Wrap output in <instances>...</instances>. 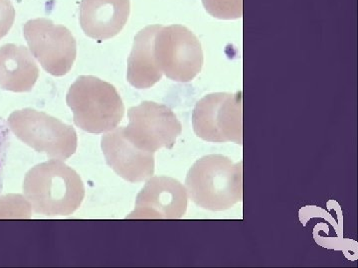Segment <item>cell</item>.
Instances as JSON below:
<instances>
[{"label":"cell","mask_w":358,"mask_h":268,"mask_svg":"<svg viewBox=\"0 0 358 268\" xmlns=\"http://www.w3.org/2000/svg\"><path fill=\"white\" fill-rule=\"evenodd\" d=\"M23 192L35 213L49 217L72 215L85 198L82 179L58 159L30 169L23 182Z\"/></svg>","instance_id":"6da1fadb"},{"label":"cell","mask_w":358,"mask_h":268,"mask_svg":"<svg viewBox=\"0 0 358 268\" xmlns=\"http://www.w3.org/2000/svg\"><path fill=\"white\" fill-rule=\"evenodd\" d=\"M185 189L190 200L204 210H229L243 199V166L221 154L197 160L188 171Z\"/></svg>","instance_id":"7a4b0ae2"},{"label":"cell","mask_w":358,"mask_h":268,"mask_svg":"<svg viewBox=\"0 0 358 268\" xmlns=\"http://www.w3.org/2000/svg\"><path fill=\"white\" fill-rule=\"evenodd\" d=\"M66 103L78 128L100 134L114 131L124 115V105L112 84L94 76H80L71 84Z\"/></svg>","instance_id":"3957f363"},{"label":"cell","mask_w":358,"mask_h":268,"mask_svg":"<svg viewBox=\"0 0 358 268\" xmlns=\"http://www.w3.org/2000/svg\"><path fill=\"white\" fill-rule=\"evenodd\" d=\"M7 124L18 140L52 159L67 160L76 152V131L43 112L15 110L9 115Z\"/></svg>","instance_id":"277c9868"},{"label":"cell","mask_w":358,"mask_h":268,"mask_svg":"<svg viewBox=\"0 0 358 268\" xmlns=\"http://www.w3.org/2000/svg\"><path fill=\"white\" fill-rule=\"evenodd\" d=\"M154 56L162 75L181 83L195 79L204 64L199 38L182 25H159L155 36Z\"/></svg>","instance_id":"5b68a950"},{"label":"cell","mask_w":358,"mask_h":268,"mask_svg":"<svg viewBox=\"0 0 358 268\" xmlns=\"http://www.w3.org/2000/svg\"><path fill=\"white\" fill-rule=\"evenodd\" d=\"M193 131L207 142L243 143L242 94L214 93L205 96L192 112Z\"/></svg>","instance_id":"8992f818"},{"label":"cell","mask_w":358,"mask_h":268,"mask_svg":"<svg viewBox=\"0 0 358 268\" xmlns=\"http://www.w3.org/2000/svg\"><path fill=\"white\" fill-rule=\"evenodd\" d=\"M23 35L33 57L48 74L63 77L72 69L77 43L67 27L47 18H36L23 25Z\"/></svg>","instance_id":"52a82bcc"},{"label":"cell","mask_w":358,"mask_h":268,"mask_svg":"<svg viewBox=\"0 0 358 268\" xmlns=\"http://www.w3.org/2000/svg\"><path fill=\"white\" fill-rule=\"evenodd\" d=\"M128 117V126H122L124 135L134 147L150 154L171 149L182 133L178 117L162 103L145 100L131 107Z\"/></svg>","instance_id":"ba28073f"},{"label":"cell","mask_w":358,"mask_h":268,"mask_svg":"<svg viewBox=\"0 0 358 268\" xmlns=\"http://www.w3.org/2000/svg\"><path fill=\"white\" fill-rule=\"evenodd\" d=\"M188 196L185 186L166 176L148 178L136 197L134 210L127 218L178 220L185 215Z\"/></svg>","instance_id":"9c48e42d"},{"label":"cell","mask_w":358,"mask_h":268,"mask_svg":"<svg viewBox=\"0 0 358 268\" xmlns=\"http://www.w3.org/2000/svg\"><path fill=\"white\" fill-rule=\"evenodd\" d=\"M101 147L108 165L128 182H143L154 175V154L134 147L124 135L122 126L105 134Z\"/></svg>","instance_id":"30bf717a"},{"label":"cell","mask_w":358,"mask_h":268,"mask_svg":"<svg viewBox=\"0 0 358 268\" xmlns=\"http://www.w3.org/2000/svg\"><path fill=\"white\" fill-rule=\"evenodd\" d=\"M131 13V0H81L80 25L90 38L102 42L124 29Z\"/></svg>","instance_id":"8fae6325"},{"label":"cell","mask_w":358,"mask_h":268,"mask_svg":"<svg viewBox=\"0 0 358 268\" xmlns=\"http://www.w3.org/2000/svg\"><path fill=\"white\" fill-rule=\"evenodd\" d=\"M39 77V68L24 46L0 47V88L13 93L31 91Z\"/></svg>","instance_id":"7c38bea8"},{"label":"cell","mask_w":358,"mask_h":268,"mask_svg":"<svg viewBox=\"0 0 358 268\" xmlns=\"http://www.w3.org/2000/svg\"><path fill=\"white\" fill-rule=\"evenodd\" d=\"M159 27V25L147 26L134 37L127 72V80L134 88L150 89L162 80V73L157 68L154 56L155 36Z\"/></svg>","instance_id":"4fadbf2b"},{"label":"cell","mask_w":358,"mask_h":268,"mask_svg":"<svg viewBox=\"0 0 358 268\" xmlns=\"http://www.w3.org/2000/svg\"><path fill=\"white\" fill-rule=\"evenodd\" d=\"M202 3L218 20H238L243 14V0H202Z\"/></svg>","instance_id":"5bb4252c"},{"label":"cell","mask_w":358,"mask_h":268,"mask_svg":"<svg viewBox=\"0 0 358 268\" xmlns=\"http://www.w3.org/2000/svg\"><path fill=\"white\" fill-rule=\"evenodd\" d=\"M11 143L10 128L8 124L0 117V193L3 189L7 154Z\"/></svg>","instance_id":"9a60e30c"},{"label":"cell","mask_w":358,"mask_h":268,"mask_svg":"<svg viewBox=\"0 0 358 268\" xmlns=\"http://www.w3.org/2000/svg\"><path fill=\"white\" fill-rule=\"evenodd\" d=\"M15 20V8L10 0H0V39L10 31Z\"/></svg>","instance_id":"2e32d148"}]
</instances>
